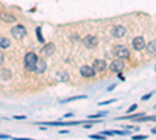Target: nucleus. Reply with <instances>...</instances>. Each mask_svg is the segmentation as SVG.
<instances>
[{
  "label": "nucleus",
  "instance_id": "f257e3e1",
  "mask_svg": "<svg viewBox=\"0 0 156 140\" xmlns=\"http://www.w3.org/2000/svg\"><path fill=\"white\" fill-rule=\"evenodd\" d=\"M36 61H37L36 53L30 52V53L25 55V59H23V67H25V70H28V72H34V64H36Z\"/></svg>",
  "mask_w": 156,
  "mask_h": 140
},
{
  "label": "nucleus",
  "instance_id": "f03ea898",
  "mask_svg": "<svg viewBox=\"0 0 156 140\" xmlns=\"http://www.w3.org/2000/svg\"><path fill=\"white\" fill-rule=\"evenodd\" d=\"M11 34L14 39H23V37L27 36V30H25L23 25H16V27L11 28Z\"/></svg>",
  "mask_w": 156,
  "mask_h": 140
},
{
  "label": "nucleus",
  "instance_id": "7ed1b4c3",
  "mask_svg": "<svg viewBox=\"0 0 156 140\" xmlns=\"http://www.w3.org/2000/svg\"><path fill=\"white\" fill-rule=\"evenodd\" d=\"M114 55L117 58H120V59H126L129 56V52H128V48L125 45H115L114 47Z\"/></svg>",
  "mask_w": 156,
  "mask_h": 140
},
{
  "label": "nucleus",
  "instance_id": "20e7f679",
  "mask_svg": "<svg viewBox=\"0 0 156 140\" xmlns=\"http://www.w3.org/2000/svg\"><path fill=\"white\" fill-rule=\"evenodd\" d=\"M109 69H111V72H115V73H119V72H122L123 69H125V62H123V59H117V61H112L111 62V66H109Z\"/></svg>",
  "mask_w": 156,
  "mask_h": 140
},
{
  "label": "nucleus",
  "instance_id": "39448f33",
  "mask_svg": "<svg viewBox=\"0 0 156 140\" xmlns=\"http://www.w3.org/2000/svg\"><path fill=\"white\" fill-rule=\"evenodd\" d=\"M80 73H81V76H84V78H92V76L95 75V70H94V67H89V66H81Z\"/></svg>",
  "mask_w": 156,
  "mask_h": 140
},
{
  "label": "nucleus",
  "instance_id": "423d86ee",
  "mask_svg": "<svg viewBox=\"0 0 156 140\" xmlns=\"http://www.w3.org/2000/svg\"><path fill=\"white\" fill-rule=\"evenodd\" d=\"M133 48L137 50V52L144 50V48H145V41H144V37H140V36L134 37V39H133Z\"/></svg>",
  "mask_w": 156,
  "mask_h": 140
},
{
  "label": "nucleus",
  "instance_id": "0eeeda50",
  "mask_svg": "<svg viewBox=\"0 0 156 140\" xmlns=\"http://www.w3.org/2000/svg\"><path fill=\"white\" fill-rule=\"evenodd\" d=\"M125 34H126V28L123 27V25H115V27L112 28V36L117 37V39H119V37H123Z\"/></svg>",
  "mask_w": 156,
  "mask_h": 140
},
{
  "label": "nucleus",
  "instance_id": "6e6552de",
  "mask_svg": "<svg viewBox=\"0 0 156 140\" xmlns=\"http://www.w3.org/2000/svg\"><path fill=\"white\" fill-rule=\"evenodd\" d=\"M45 69H47V64H45V61H44V59H39V58H37L36 64H34V72H36V73H44V72H45Z\"/></svg>",
  "mask_w": 156,
  "mask_h": 140
},
{
  "label": "nucleus",
  "instance_id": "1a4fd4ad",
  "mask_svg": "<svg viewBox=\"0 0 156 140\" xmlns=\"http://www.w3.org/2000/svg\"><path fill=\"white\" fill-rule=\"evenodd\" d=\"M105 69H106V62L103 59H95L94 61V70L95 72H105Z\"/></svg>",
  "mask_w": 156,
  "mask_h": 140
},
{
  "label": "nucleus",
  "instance_id": "9d476101",
  "mask_svg": "<svg viewBox=\"0 0 156 140\" xmlns=\"http://www.w3.org/2000/svg\"><path fill=\"white\" fill-rule=\"evenodd\" d=\"M145 48H147L148 55H151V56H156V39L150 41V42L145 45Z\"/></svg>",
  "mask_w": 156,
  "mask_h": 140
},
{
  "label": "nucleus",
  "instance_id": "9b49d317",
  "mask_svg": "<svg viewBox=\"0 0 156 140\" xmlns=\"http://www.w3.org/2000/svg\"><path fill=\"white\" fill-rule=\"evenodd\" d=\"M83 42H84L86 47H95L98 41H97V37H95V36H86Z\"/></svg>",
  "mask_w": 156,
  "mask_h": 140
},
{
  "label": "nucleus",
  "instance_id": "f8f14e48",
  "mask_svg": "<svg viewBox=\"0 0 156 140\" xmlns=\"http://www.w3.org/2000/svg\"><path fill=\"white\" fill-rule=\"evenodd\" d=\"M0 19H2L3 22H8V23H14L16 22V17L12 14H9V12H2V14H0Z\"/></svg>",
  "mask_w": 156,
  "mask_h": 140
},
{
  "label": "nucleus",
  "instance_id": "ddd939ff",
  "mask_svg": "<svg viewBox=\"0 0 156 140\" xmlns=\"http://www.w3.org/2000/svg\"><path fill=\"white\" fill-rule=\"evenodd\" d=\"M42 52H44L45 55H53V53H55V45H53V44H47V45H44Z\"/></svg>",
  "mask_w": 156,
  "mask_h": 140
},
{
  "label": "nucleus",
  "instance_id": "4468645a",
  "mask_svg": "<svg viewBox=\"0 0 156 140\" xmlns=\"http://www.w3.org/2000/svg\"><path fill=\"white\" fill-rule=\"evenodd\" d=\"M108 112H98V114H90V115H87V118L90 120H97V118H105Z\"/></svg>",
  "mask_w": 156,
  "mask_h": 140
},
{
  "label": "nucleus",
  "instance_id": "2eb2a0df",
  "mask_svg": "<svg viewBox=\"0 0 156 140\" xmlns=\"http://www.w3.org/2000/svg\"><path fill=\"white\" fill-rule=\"evenodd\" d=\"M11 45L9 39H6V37H0V48H8Z\"/></svg>",
  "mask_w": 156,
  "mask_h": 140
},
{
  "label": "nucleus",
  "instance_id": "dca6fc26",
  "mask_svg": "<svg viewBox=\"0 0 156 140\" xmlns=\"http://www.w3.org/2000/svg\"><path fill=\"white\" fill-rule=\"evenodd\" d=\"M86 95H76V97H72V98H67V100H62L61 103H70V101H75V100H84Z\"/></svg>",
  "mask_w": 156,
  "mask_h": 140
},
{
  "label": "nucleus",
  "instance_id": "f3484780",
  "mask_svg": "<svg viewBox=\"0 0 156 140\" xmlns=\"http://www.w3.org/2000/svg\"><path fill=\"white\" fill-rule=\"evenodd\" d=\"M36 36H37V41L44 42V37H42V31H41V27H37V28H36Z\"/></svg>",
  "mask_w": 156,
  "mask_h": 140
},
{
  "label": "nucleus",
  "instance_id": "a211bd4d",
  "mask_svg": "<svg viewBox=\"0 0 156 140\" xmlns=\"http://www.w3.org/2000/svg\"><path fill=\"white\" fill-rule=\"evenodd\" d=\"M89 138H94V140H105V135H103V134H92Z\"/></svg>",
  "mask_w": 156,
  "mask_h": 140
},
{
  "label": "nucleus",
  "instance_id": "6ab92c4d",
  "mask_svg": "<svg viewBox=\"0 0 156 140\" xmlns=\"http://www.w3.org/2000/svg\"><path fill=\"white\" fill-rule=\"evenodd\" d=\"M0 78L8 80V78H9V72H8V70H3V72H2V75H0Z\"/></svg>",
  "mask_w": 156,
  "mask_h": 140
},
{
  "label": "nucleus",
  "instance_id": "aec40b11",
  "mask_svg": "<svg viewBox=\"0 0 156 140\" xmlns=\"http://www.w3.org/2000/svg\"><path fill=\"white\" fill-rule=\"evenodd\" d=\"M58 76L61 81H67V73H58Z\"/></svg>",
  "mask_w": 156,
  "mask_h": 140
},
{
  "label": "nucleus",
  "instance_id": "412c9836",
  "mask_svg": "<svg viewBox=\"0 0 156 140\" xmlns=\"http://www.w3.org/2000/svg\"><path fill=\"white\" fill-rule=\"evenodd\" d=\"M112 101H115V100H106V101H101V103H100V106H103V104H111Z\"/></svg>",
  "mask_w": 156,
  "mask_h": 140
},
{
  "label": "nucleus",
  "instance_id": "4be33fe9",
  "mask_svg": "<svg viewBox=\"0 0 156 140\" xmlns=\"http://www.w3.org/2000/svg\"><path fill=\"white\" fill-rule=\"evenodd\" d=\"M137 109V104H133V106H129V109H128V112H134Z\"/></svg>",
  "mask_w": 156,
  "mask_h": 140
},
{
  "label": "nucleus",
  "instance_id": "5701e85b",
  "mask_svg": "<svg viewBox=\"0 0 156 140\" xmlns=\"http://www.w3.org/2000/svg\"><path fill=\"white\" fill-rule=\"evenodd\" d=\"M144 138H147L145 135H134V140H144Z\"/></svg>",
  "mask_w": 156,
  "mask_h": 140
},
{
  "label": "nucleus",
  "instance_id": "b1692460",
  "mask_svg": "<svg viewBox=\"0 0 156 140\" xmlns=\"http://www.w3.org/2000/svg\"><path fill=\"white\" fill-rule=\"evenodd\" d=\"M103 135H115V134H114V131H105Z\"/></svg>",
  "mask_w": 156,
  "mask_h": 140
},
{
  "label": "nucleus",
  "instance_id": "393cba45",
  "mask_svg": "<svg viewBox=\"0 0 156 140\" xmlns=\"http://www.w3.org/2000/svg\"><path fill=\"white\" fill-rule=\"evenodd\" d=\"M2 64H3V53L0 52V66H2Z\"/></svg>",
  "mask_w": 156,
  "mask_h": 140
},
{
  "label": "nucleus",
  "instance_id": "a878e982",
  "mask_svg": "<svg viewBox=\"0 0 156 140\" xmlns=\"http://www.w3.org/2000/svg\"><path fill=\"white\" fill-rule=\"evenodd\" d=\"M0 138H11V137L6 135V134H0Z\"/></svg>",
  "mask_w": 156,
  "mask_h": 140
},
{
  "label": "nucleus",
  "instance_id": "bb28decb",
  "mask_svg": "<svg viewBox=\"0 0 156 140\" xmlns=\"http://www.w3.org/2000/svg\"><path fill=\"white\" fill-rule=\"evenodd\" d=\"M151 97V94H147V95H144V97H142V100H148Z\"/></svg>",
  "mask_w": 156,
  "mask_h": 140
},
{
  "label": "nucleus",
  "instance_id": "cd10ccee",
  "mask_svg": "<svg viewBox=\"0 0 156 140\" xmlns=\"http://www.w3.org/2000/svg\"><path fill=\"white\" fill-rule=\"evenodd\" d=\"M14 118H17V120H23V118H25V115H17V117H14Z\"/></svg>",
  "mask_w": 156,
  "mask_h": 140
},
{
  "label": "nucleus",
  "instance_id": "c85d7f7f",
  "mask_svg": "<svg viewBox=\"0 0 156 140\" xmlns=\"http://www.w3.org/2000/svg\"><path fill=\"white\" fill-rule=\"evenodd\" d=\"M72 41H73V42H76V41H78V36H76V34H75V36H72Z\"/></svg>",
  "mask_w": 156,
  "mask_h": 140
},
{
  "label": "nucleus",
  "instance_id": "c756f323",
  "mask_svg": "<svg viewBox=\"0 0 156 140\" xmlns=\"http://www.w3.org/2000/svg\"><path fill=\"white\" fill-rule=\"evenodd\" d=\"M154 109H156V106H154Z\"/></svg>",
  "mask_w": 156,
  "mask_h": 140
}]
</instances>
